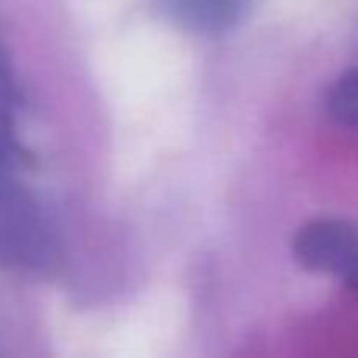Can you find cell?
<instances>
[{
	"instance_id": "obj_1",
	"label": "cell",
	"mask_w": 358,
	"mask_h": 358,
	"mask_svg": "<svg viewBox=\"0 0 358 358\" xmlns=\"http://www.w3.org/2000/svg\"><path fill=\"white\" fill-rule=\"evenodd\" d=\"M16 170L0 167V264L44 267L54 258V233L41 204L16 182Z\"/></svg>"
},
{
	"instance_id": "obj_2",
	"label": "cell",
	"mask_w": 358,
	"mask_h": 358,
	"mask_svg": "<svg viewBox=\"0 0 358 358\" xmlns=\"http://www.w3.org/2000/svg\"><path fill=\"white\" fill-rule=\"evenodd\" d=\"M292 258L308 273L358 292V223L349 217H315L292 236Z\"/></svg>"
},
{
	"instance_id": "obj_3",
	"label": "cell",
	"mask_w": 358,
	"mask_h": 358,
	"mask_svg": "<svg viewBox=\"0 0 358 358\" xmlns=\"http://www.w3.org/2000/svg\"><path fill=\"white\" fill-rule=\"evenodd\" d=\"M155 13L173 29L198 38H220L248 19L255 0H151Z\"/></svg>"
},
{
	"instance_id": "obj_4",
	"label": "cell",
	"mask_w": 358,
	"mask_h": 358,
	"mask_svg": "<svg viewBox=\"0 0 358 358\" xmlns=\"http://www.w3.org/2000/svg\"><path fill=\"white\" fill-rule=\"evenodd\" d=\"M19 117H22V98H19L16 73H13L10 54L0 41V167L10 170H19L25 164Z\"/></svg>"
},
{
	"instance_id": "obj_5",
	"label": "cell",
	"mask_w": 358,
	"mask_h": 358,
	"mask_svg": "<svg viewBox=\"0 0 358 358\" xmlns=\"http://www.w3.org/2000/svg\"><path fill=\"white\" fill-rule=\"evenodd\" d=\"M324 110L334 123L358 132V66L346 69L330 82L327 94H324Z\"/></svg>"
}]
</instances>
